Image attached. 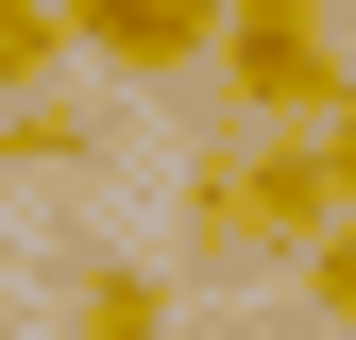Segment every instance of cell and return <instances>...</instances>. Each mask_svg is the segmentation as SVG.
<instances>
[{"label": "cell", "mask_w": 356, "mask_h": 340, "mask_svg": "<svg viewBox=\"0 0 356 340\" xmlns=\"http://www.w3.org/2000/svg\"><path fill=\"white\" fill-rule=\"evenodd\" d=\"M220 102H238V137H339L356 119V52L323 17H238L220 34Z\"/></svg>", "instance_id": "obj_1"}, {"label": "cell", "mask_w": 356, "mask_h": 340, "mask_svg": "<svg viewBox=\"0 0 356 340\" xmlns=\"http://www.w3.org/2000/svg\"><path fill=\"white\" fill-rule=\"evenodd\" d=\"M339 222H356V204H339L323 137H254V153H238V255H289V272H305Z\"/></svg>", "instance_id": "obj_2"}, {"label": "cell", "mask_w": 356, "mask_h": 340, "mask_svg": "<svg viewBox=\"0 0 356 340\" xmlns=\"http://www.w3.org/2000/svg\"><path fill=\"white\" fill-rule=\"evenodd\" d=\"M220 0H68V52H102V68H136V85H187V68H220Z\"/></svg>", "instance_id": "obj_3"}, {"label": "cell", "mask_w": 356, "mask_h": 340, "mask_svg": "<svg viewBox=\"0 0 356 340\" xmlns=\"http://www.w3.org/2000/svg\"><path fill=\"white\" fill-rule=\"evenodd\" d=\"M68 340H170V289L136 272V255H85L68 272Z\"/></svg>", "instance_id": "obj_4"}, {"label": "cell", "mask_w": 356, "mask_h": 340, "mask_svg": "<svg viewBox=\"0 0 356 340\" xmlns=\"http://www.w3.org/2000/svg\"><path fill=\"white\" fill-rule=\"evenodd\" d=\"M0 170L68 187V170H102V119H85V102H0Z\"/></svg>", "instance_id": "obj_5"}, {"label": "cell", "mask_w": 356, "mask_h": 340, "mask_svg": "<svg viewBox=\"0 0 356 340\" xmlns=\"http://www.w3.org/2000/svg\"><path fill=\"white\" fill-rule=\"evenodd\" d=\"M68 68V0H0V102H51Z\"/></svg>", "instance_id": "obj_6"}, {"label": "cell", "mask_w": 356, "mask_h": 340, "mask_svg": "<svg viewBox=\"0 0 356 340\" xmlns=\"http://www.w3.org/2000/svg\"><path fill=\"white\" fill-rule=\"evenodd\" d=\"M305 323H339V340H356V222H339L323 255H305Z\"/></svg>", "instance_id": "obj_7"}, {"label": "cell", "mask_w": 356, "mask_h": 340, "mask_svg": "<svg viewBox=\"0 0 356 340\" xmlns=\"http://www.w3.org/2000/svg\"><path fill=\"white\" fill-rule=\"evenodd\" d=\"M220 17H339V0H220Z\"/></svg>", "instance_id": "obj_8"}, {"label": "cell", "mask_w": 356, "mask_h": 340, "mask_svg": "<svg viewBox=\"0 0 356 340\" xmlns=\"http://www.w3.org/2000/svg\"><path fill=\"white\" fill-rule=\"evenodd\" d=\"M323 170H339V204H356V119H339V137H323Z\"/></svg>", "instance_id": "obj_9"}, {"label": "cell", "mask_w": 356, "mask_h": 340, "mask_svg": "<svg viewBox=\"0 0 356 340\" xmlns=\"http://www.w3.org/2000/svg\"><path fill=\"white\" fill-rule=\"evenodd\" d=\"M220 340H289V323H220Z\"/></svg>", "instance_id": "obj_10"}, {"label": "cell", "mask_w": 356, "mask_h": 340, "mask_svg": "<svg viewBox=\"0 0 356 340\" xmlns=\"http://www.w3.org/2000/svg\"><path fill=\"white\" fill-rule=\"evenodd\" d=\"M0 340H17V323H0Z\"/></svg>", "instance_id": "obj_11"}]
</instances>
